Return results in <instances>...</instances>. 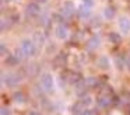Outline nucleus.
Segmentation results:
<instances>
[{"label":"nucleus","mask_w":130,"mask_h":115,"mask_svg":"<svg viewBox=\"0 0 130 115\" xmlns=\"http://www.w3.org/2000/svg\"><path fill=\"white\" fill-rule=\"evenodd\" d=\"M119 28L123 34H129L130 31V20L127 17H120L119 18Z\"/></svg>","instance_id":"39448f33"},{"label":"nucleus","mask_w":130,"mask_h":115,"mask_svg":"<svg viewBox=\"0 0 130 115\" xmlns=\"http://www.w3.org/2000/svg\"><path fill=\"white\" fill-rule=\"evenodd\" d=\"M56 35H57V38L64 39L66 36L69 35L67 27H66V25H63V24H59V25H57V28H56Z\"/></svg>","instance_id":"6e6552de"},{"label":"nucleus","mask_w":130,"mask_h":115,"mask_svg":"<svg viewBox=\"0 0 130 115\" xmlns=\"http://www.w3.org/2000/svg\"><path fill=\"white\" fill-rule=\"evenodd\" d=\"M38 2H39V3H46L48 0H38Z\"/></svg>","instance_id":"a878e982"},{"label":"nucleus","mask_w":130,"mask_h":115,"mask_svg":"<svg viewBox=\"0 0 130 115\" xmlns=\"http://www.w3.org/2000/svg\"><path fill=\"white\" fill-rule=\"evenodd\" d=\"M81 103L84 104V105H90V104L92 103V100H91L90 97H84V98H83V100H81Z\"/></svg>","instance_id":"6ab92c4d"},{"label":"nucleus","mask_w":130,"mask_h":115,"mask_svg":"<svg viewBox=\"0 0 130 115\" xmlns=\"http://www.w3.org/2000/svg\"><path fill=\"white\" fill-rule=\"evenodd\" d=\"M13 98H14L15 103H24V100H25V97H24V94L21 91H15L14 95H13Z\"/></svg>","instance_id":"2eb2a0df"},{"label":"nucleus","mask_w":130,"mask_h":115,"mask_svg":"<svg viewBox=\"0 0 130 115\" xmlns=\"http://www.w3.org/2000/svg\"><path fill=\"white\" fill-rule=\"evenodd\" d=\"M55 63L57 65V66H63V63H66V56L60 55L56 58V60H55Z\"/></svg>","instance_id":"f3484780"},{"label":"nucleus","mask_w":130,"mask_h":115,"mask_svg":"<svg viewBox=\"0 0 130 115\" xmlns=\"http://www.w3.org/2000/svg\"><path fill=\"white\" fill-rule=\"evenodd\" d=\"M3 2H9V0H3Z\"/></svg>","instance_id":"bb28decb"},{"label":"nucleus","mask_w":130,"mask_h":115,"mask_svg":"<svg viewBox=\"0 0 130 115\" xmlns=\"http://www.w3.org/2000/svg\"><path fill=\"white\" fill-rule=\"evenodd\" d=\"M34 42L38 45V46H42V45L45 44V36H43L41 32H35L34 34Z\"/></svg>","instance_id":"9b49d317"},{"label":"nucleus","mask_w":130,"mask_h":115,"mask_svg":"<svg viewBox=\"0 0 130 115\" xmlns=\"http://www.w3.org/2000/svg\"><path fill=\"white\" fill-rule=\"evenodd\" d=\"M41 13V7L38 3H29L27 6V14L28 16H38Z\"/></svg>","instance_id":"423d86ee"},{"label":"nucleus","mask_w":130,"mask_h":115,"mask_svg":"<svg viewBox=\"0 0 130 115\" xmlns=\"http://www.w3.org/2000/svg\"><path fill=\"white\" fill-rule=\"evenodd\" d=\"M2 53H6V46H4V44H2Z\"/></svg>","instance_id":"b1692460"},{"label":"nucleus","mask_w":130,"mask_h":115,"mask_svg":"<svg viewBox=\"0 0 130 115\" xmlns=\"http://www.w3.org/2000/svg\"><path fill=\"white\" fill-rule=\"evenodd\" d=\"M83 4L88 6V7H92V6H94V0H83Z\"/></svg>","instance_id":"aec40b11"},{"label":"nucleus","mask_w":130,"mask_h":115,"mask_svg":"<svg viewBox=\"0 0 130 115\" xmlns=\"http://www.w3.org/2000/svg\"><path fill=\"white\" fill-rule=\"evenodd\" d=\"M109 39L113 42V44H119V42H120V35H119V32H110L109 34Z\"/></svg>","instance_id":"dca6fc26"},{"label":"nucleus","mask_w":130,"mask_h":115,"mask_svg":"<svg viewBox=\"0 0 130 115\" xmlns=\"http://www.w3.org/2000/svg\"><path fill=\"white\" fill-rule=\"evenodd\" d=\"M110 103H112V100H110V97H108V95H101V97L98 98V104L101 107H108V105H110Z\"/></svg>","instance_id":"f8f14e48"},{"label":"nucleus","mask_w":130,"mask_h":115,"mask_svg":"<svg viewBox=\"0 0 130 115\" xmlns=\"http://www.w3.org/2000/svg\"><path fill=\"white\" fill-rule=\"evenodd\" d=\"M126 65H127V67L130 69V56H127V58H126Z\"/></svg>","instance_id":"5701e85b"},{"label":"nucleus","mask_w":130,"mask_h":115,"mask_svg":"<svg viewBox=\"0 0 130 115\" xmlns=\"http://www.w3.org/2000/svg\"><path fill=\"white\" fill-rule=\"evenodd\" d=\"M2 115H10V109L6 108V107H3V108H2Z\"/></svg>","instance_id":"412c9836"},{"label":"nucleus","mask_w":130,"mask_h":115,"mask_svg":"<svg viewBox=\"0 0 130 115\" xmlns=\"http://www.w3.org/2000/svg\"><path fill=\"white\" fill-rule=\"evenodd\" d=\"M21 49L24 50L27 56H32L35 53V42L29 41V39H24L23 44H21Z\"/></svg>","instance_id":"f03ea898"},{"label":"nucleus","mask_w":130,"mask_h":115,"mask_svg":"<svg viewBox=\"0 0 130 115\" xmlns=\"http://www.w3.org/2000/svg\"><path fill=\"white\" fill-rule=\"evenodd\" d=\"M90 14H91V7H88V6H85V4L80 6L78 16L81 17V18H87V17H90Z\"/></svg>","instance_id":"1a4fd4ad"},{"label":"nucleus","mask_w":130,"mask_h":115,"mask_svg":"<svg viewBox=\"0 0 130 115\" xmlns=\"http://www.w3.org/2000/svg\"><path fill=\"white\" fill-rule=\"evenodd\" d=\"M87 88H88V86L85 84V81L80 80L78 83H76V94L78 95V97H83V95L87 93Z\"/></svg>","instance_id":"0eeeda50"},{"label":"nucleus","mask_w":130,"mask_h":115,"mask_svg":"<svg viewBox=\"0 0 130 115\" xmlns=\"http://www.w3.org/2000/svg\"><path fill=\"white\" fill-rule=\"evenodd\" d=\"M41 84H42L43 90H45L46 93L53 91V77H52V74L45 73V74L41 76Z\"/></svg>","instance_id":"f257e3e1"},{"label":"nucleus","mask_w":130,"mask_h":115,"mask_svg":"<svg viewBox=\"0 0 130 115\" xmlns=\"http://www.w3.org/2000/svg\"><path fill=\"white\" fill-rule=\"evenodd\" d=\"M129 115H130V112H129Z\"/></svg>","instance_id":"cd10ccee"},{"label":"nucleus","mask_w":130,"mask_h":115,"mask_svg":"<svg viewBox=\"0 0 130 115\" xmlns=\"http://www.w3.org/2000/svg\"><path fill=\"white\" fill-rule=\"evenodd\" d=\"M29 115H41V114H38L37 111H32V112H31V114H29Z\"/></svg>","instance_id":"393cba45"},{"label":"nucleus","mask_w":130,"mask_h":115,"mask_svg":"<svg viewBox=\"0 0 130 115\" xmlns=\"http://www.w3.org/2000/svg\"><path fill=\"white\" fill-rule=\"evenodd\" d=\"M74 14V4L71 2H66L62 7V16L63 17H71Z\"/></svg>","instance_id":"20e7f679"},{"label":"nucleus","mask_w":130,"mask_h":115,"mask_svg":"<svg viewBox=\"0 0 130 115\" xmlns=\"http://www.w3.org/2000/svg\"><path fill=\"white\" fill-rule=\"evenodd\" d=\"M85 84H87L88 87H91V86H96V80L94 77H90V79H87L85 80Z\"/></svg>","instance_id":"a211bd4d"},{"label":"nucleus","mask_w":130,"mask_h":115,"mask_svg":"<svg viewBox=\"0 0 130 115\" xmlns=\"http://www.w3.org/2000/svg\"><path fill=\"white\" fill-rule=\"evenodd\" d=\"M98 66L101 67V69H108V67H109V60H108L106 56H101V58H99Z\"/></svg>","instance_id":"ddd939ff"},{"label":"nucleus","mask_w":130,"mask_h":115,"mask_svg":"<svg viewBox=\"0 0 130 115\" xmlns=\"http://www.w3.org/2000/svg\"><path fill=\"white\" fill-rule=\"evenodd\" d=\"M87 46L90 48V49H95V48H98L99 46V38L96 35L92 36V38H90L88 42H87Z\"/></svg>","instance_id":"9d476101"},{"label":"nucleus","mask_w":130,"mask_h":115,"mask_svg":"<svg viewBox=\"0 0 130 115\" xmlns=\"http://www.w3.org/2000/svg\"><path fill=\"white\" fill-rule=\"evenodd\" d=\"M81 115H95L94 114L92 111H90V109H84V111H83V114Z\"/></svg>","instance_id":"4be33fe9"},{"label":"nucleus","mask_w":130,"mask_h":115,"mask_svg":"<svg viewBox=\"0 0 130 115\" xmlns=\"http://www.w3.org/2000/svg\"><path fill=\"white\" fill-rule=\"evenodd\" d=\"M104 14H105V17H106L108 20L113 18V17H115V8H113L112 6H109V7H106V8H105Z\"/></svg>","instance_id":"4468645a"},{"label":"nucleus","mask_w":130,"mask_h":115,"mask_svg":"<svg viewBox=\"0 0 130 115\" xmlns=\"http://www.w3.org/2000/svg\"><path fill=\"white\" fill-rule=\"evenodd\" d=\"M3 81L9 86H14L21 81V76L18 73H7V74H3Z\"/></svg>","instance_id":"7ed1b4c3"}]
</instances>
